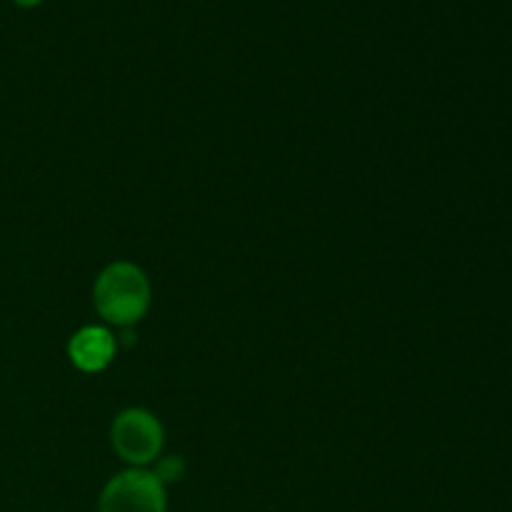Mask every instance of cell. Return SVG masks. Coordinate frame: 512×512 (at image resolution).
I'll use <instances>...</instances> for the list:
<instances>
[{"label":"cell","instance_id":"3957f363","mask_svg":"<svg viewBox=\"0 0 512 512\" xmlns=\"http://www.w3.org/2000/svg\"><path fill=\"white\" fill-rule=\"evenodd\" d=\"M113 448L125 463L145 465L155 460V455L163 448V428L148 410H125L115 418L113 430Z\"/></svg>","mask_w":512,"mask_h":512},{"label":"cell","instance_id":"6da1fadb","mask_svg":"<svg viewBox=\"0 0 512 512\" xmlns=\"http://www.w3.org/2000/svg\"><path fill=\"white\" fill-rule=\"evenodd\" d=\"M150 305V283L133 263H113L95 283V308L108 323L128 328L138 323Z\"/></svg>","mask_w":512,"mask_h":512},{"label":"cell","instance_id":"8992f818","mask_svg":"<svg viewBox=\"0 0 512 512\" xmlns=\"http://www.w3.org/2000/svg\"><path fill=\"white\" fill-rule=\"evenodd\" d=\"M18 3H23V5H35V3H40V0H18Z\"/></svg>","mask_w":512,"mask_h":512},{"label":"cell","instance_id":"277c9868","mask_svg":"<svg viewBox=\"0 0 512 512\" xmlns=\"http://www.w3.org/2000/svg\"><path fill=\"white\" fill-rule=\"evenodd\" d=\"M115 353V338L110 330L105 328H83L70 338L68 355L73 360L75 368L83 373H98L105 365L113 360Z\"/></svg>","mask_w":512,"mask_h":512},{"label":"cell","instance_id":"5b68a950","mask_svg":"<svg viewBox=\"0 0 512 512\" xmlns=\"http://www.w3.org/2000/svg\"><path fill=\"white\" fill-rule=\"evenodd\" d=\"M183 470H185L183 460L168 458L158 465V470H155V478H158L160 483H170V480H178L180 475H183Z\"/></svg>","mask_w":512,"mask_h":512},{"label":"cell","instance_id":"7a4b0ae2","mask_svg":"<svg viewBox=\"0 0 512 512\" xmlns=\"http://www.w3.org/2000/svg\"><path fill=\"white\" fill-rule=\"evenodd\" d=\"M98 512H165V488L155 473L128 470L105 485Z\"/></svg>","mask_w":512,"mask_h":512}]
</instances>
